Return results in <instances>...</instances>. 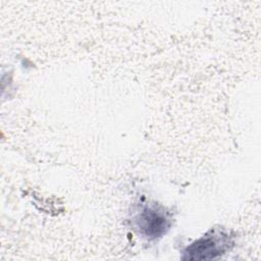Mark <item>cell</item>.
<instances>
[{"instance_id": "cell-1", "label": "cell", "mask_w": 261, "mask_h": 261, "mask_svg": "<svg viewBox=\"0 0 261 261\" xmlns=\"http://www.w3.org/2000/svg\"><path fill=\"white\" fill-rule=\"evenodd\" d=\"M233 246L232 237L222 230L213 228L199 238L182 251V260H210L223 255Z\"/></svg>"}, {"instance_id": "cell-2", "label": "cell", "mask_w": 261, "mask_h": 261, "mask_svg": "<svg viewBox=\"0 0 261 261\" xmlns=\"http://www.w3.org/2000/svg\"><path fill=\"white\" fill-rule=\"evenodd\" d=\"M169 213L159 205H144L134 217L135 229L147 239H157L169 229Z\"/></svg>"}]
</instances>
